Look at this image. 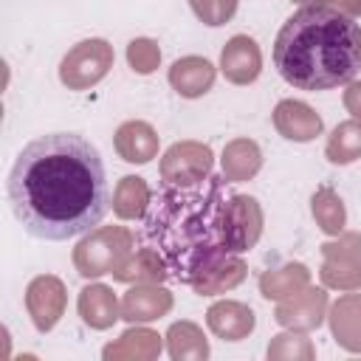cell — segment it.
Segmentation results:
<instances>
[{
	"label": "cell",
	"mask_w": 361,
	"mask_h": 361,
	"mask_svg": "<svg viewBox=\"0 0 361 361\" xmlns=\"http://www.w3.org/2000/svg\"><path fill=\"white\" fill-rule=\"evenodd\" d=\"M274 65L299 90L347 85L361 71V25L341 8L302 6L274 39Z\"/></svg>",
	"instance_id": "cell-3"
},
{
	"label": "cell",
	"mask_w": 361,
	"mask_h": 361,
	"mask_svg": "<svg viewBox=\"0 0 361 361\" xmlns=\"http://www.w3.org/2000/svg\"><path fill=\"white\" fill-rule=\"evenodd\" d=\"M6 197L25 234L65 243L99 226L110 209L102 152L79 133L31 138L6 178Z\"/></svg>",
	"instance_id": "cell-2"
},
{
	"label": "cell",
	"mask_w": 361,
	"mask_h": 361,
	"mask_svg": "<svg viewBox=\"0 0 361 361\" xmlns=\"http://www.w3.org/2000/svg\"><path fill=\"white\" fill-rule=\"evenodd\" d=\"M220 175L178 178L152 189L138 243L161 262L169 279L200 285L248 251V209Z\"/></svg>",
	"instance_id": "cell-1"
}]
</instances>
